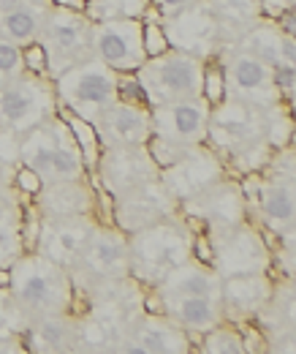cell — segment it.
I'll list each match as a JSON object with an SVG mask.
<instances>
[{
  "label": "cell",
  "instance_id": "obj_1",
  "mask_svg": "<svg viewBox=\"0 0 296 354\" xmlns=\"http://www.w3.org/2000/svg\"><path fill=\"white\" fill-rule=\"evenodd\" d=\"M139 82L147 90L150 106H166L177 101H199L201 98V63L193 55L174 52L161 57H147L139 68Z\"/></svg>",
  "mask_w": 296,
  "mask_h": 354
},
{
  "label": "cell",
  "instance_id": "obj_2",
  "mask_svg": "<svg viewBox=\"0 0 296 354\" xmlns=\"http://www.w3.org/2000/svg\"><path fill=\"white\" fill-rule=\"evenodd\" d=\"M57 93L77 115L85 118L87 106L95 109L92 115H101L117 101V71L98 60L77 63L57 74Z\"/></svg>",
  "mask_w": 296,
  "mask_h": 354
},
{
  "label": "cell",
  "instance_id": "obj_3",
  "mask_svg": "<svg viewBox=\"0 0 296 354\" xmlns=\"http://www.w3.org/2000/svg\"><path fill=\"white\" fill-rule=\"evenodd\" d=\"M92 52L109 68L130 74L147 55L141 46V19H103L92 25Z\"/></svg>",
  "mask_w": 296,
  "mask_h": 354
},
{
  "label": "cell",
  "instance_id": "obj_4",
  "mask_svg": "<svg viewBox=\"0 0 296 354\" xmlns=\"http://www.w3.org/2000/svg\"><path fill=\"white\" fill-rule=\"evenodd\" d=\"M49 41L55 46V60H49V66L60 63L57 74H63L66 68L85 63L92 55V25L87 22L85 17H79L77 11H57L49 17L46 25Z\"/></svg>",
  "mask_w": 296,
  "mask_h": 354
},
{
  "label": "cell",
  "instance_id": "obj_5",
  "mask_svg": "<svg viewBox=\"0 0 296 354\" xmlns=\"http://www.w3.org/2000/svg\"><path fill=\"white\" fill-rule=\"evenodd\" d=\"M152 129L158 136H166L174 142H193L204 133V123H207V109L199 101H177V104H166V106H155V112L150 115Z\"/></svg>",
  "mask_w": 296,
  "mask_h": 354
},
{
  "label": "cell",
  "instance_id": "obj_6",
  "mask_svg": "<svg viewBox=\"0 0 296 354\" xmlns=\"http://www.w3.org/2000/svg\"><path fill=\"white\" fill-rule=\"evenodd\" d=\"M46 115V95L39 85L30 82H17L11 88H0V118L19 129H39V123Z\"/></svg>",
  "mask_w": 296,
  "mask_h": 354
},
{
  "label": "cell",
  "instance_id": "obj_7",
  "mask_svg": "<svg viewBox=\"0 0 296 354\" xmlns=\"http://www.w3.org/2000/svg\"><path fill=\"white\" fill-rule=\"evenodd\" d=\"M101 129L109 133L115 142L120 145H141L150 139L152 133V120H150V109H139V106H128L115 101L112 106H106L98 115Z\"/></svg>",
  "mask_w": 296,
  "mask_h": 354
},
{
  "label": "cell",
  "instance_id": "obj_8",
  "mask_svg": "<svg viewBox=\"0 0 296 354\" xmlns=\"http://www.w3.org/2000/svg\"><path fill=\"white\" fill-rule=\"evenodd\" d=\"M231 82L234 90L245 98V104H253V106H266L275 101V93L277 88L272 85V71L269 66H264L258 57L253 55H239L231 66Z\"/></svg>",
  "mask_w": 296,
  "mask_h": 354
},
{
  "label": "cell",
  "instance_id": "obj_9",
  "mask_svg": "<svg viewBox=\"0 0 296 354\" xmlns=\"http://www.w3.org/2000/svg\"><path fill=\"white\" fill-rule=\"evenodd\" d=\"M261 129V115H258V106L253 104H217L215 106V115H212V133L220 136L223 142H248L253 139Z\"/></svg>",
  "mask_w": 296,
  "mask_h": 354
},
{
  "label": "cell",
  "instance_id": "obj_10",
  "mask_svg": "<svg viewBox=\"0 0 296 354\" xmlns=\"http://www.w3.org/2000/svg\"><path fill=\"white\" fill-rule=\"evenodd\" d=\"M215 14H210L207 8H190L179 17H174L166 30L169 41H177L179 46H188V49H196V46H207L215 39Z\"/></svg>",
  "mask_w": 296,
  "mask_h": 354
},
{
  "label": "cell",
  "instance_id": "obj_11",
  "mask_svg": "<svg viewBox=\"0 0 296 354\" xmlns=\"http://www.w3.org/2000/svg\"><path fill=\"white\" fill-rule=\"evenodd\" d=\"M14 281L19 283V297L28 303V306H46L52 297H55V289H57V275L52 265L46 262H25L19 265L17 272H11Z\"/></svg>",
  "mask_w": 296,
  "mask_h": 354
},
{
  "label": "cell",
  "instance_id": "obj_12",
  "mask_svg": "<svg viewBox=\"0 0 296 354\" xmlns=\"http://www.w3.org/2000/svg\"><path fill=\"white\" fill-rule=\"evenodd\" d=\"M182 259H185V245L179 243V237L174 232L158 229V232L147 234V240H144V262L150 267L169 270V267L182 265Z\"/></svg>",
  "mask_w": 296,
  "mask_h": 354
},
{
  "label": "cell",
  "instance_id": "obj_13",
  "mask_svg": "<svg viewBox=\"0 0 296 354\" xmlns=\"http://www.w3.org/2000/svg\"><path fill=\"white\" fill-rule=\"evenodd\" d=\"M166 286L171 292H177L179 297H217V283L210 272L193 270V267L177 265L166 275Z\"/></svg>",
  "mask_w": 296,
  "mask_h": 354
},
{
  "label": "cell",
  "instance_id": "obj_14",
  "mask_svg": "<svg viewBox=\"0 0 296 354\" xmlns=\"http://www.w3.org/2000/svg\"><path fill=\"white\" fill-rule=\"evenodd\" d=\"M174 313L190 330H207L217 322V308L212 297H179Z\"/></svg>",
  "mask_w": 296,
  "mask_h": 354
},
{
  "label": "cell",
  "instance_id": "obj_15",
  "mask_svg": "<svg viewBox=\"0 0 296 354\" xmlns=\"http://www.w3.org/2000/svg\"><path fill=\"white\" fill-rule=\"evenodd\" d=\"M66 126H68V133L74 136V142L82 150V164L87 169H92L95 161H98V129L82 115H66Z\"/></svg>",
  "mask_w": 296,
  "mask_h": 354
},
{
  "label": "cell",
  "instance_id": "obj_16",
  "mask_svg": "<svg viewBox=\"0 0 296 354\" xmlns=\"http://www.w3.org/2000/svg\"><path fill=\"white\" fill-rule=\"evenodd\" d=\"M55 133L46 131H33V136L22 145V158H25V167L36 169L39 175H49V158H52V150H55Z\"/></svg>",
  "mask_w": 296,
  "mask_h": 354
},
{
  "label": "cell",
  "instance_id": "obj_17",
  "mask_svg": "<svg viewBox=\"0 0 296 354\" xmlns=\"http://www.w3.org/2000/svg\"><path fill=\"white\" fill-rule=\"evenodd\" d=\"M85 243V232L82 229H74V226H63L57 229L49 243H46V259L52 262H68Z\"/></svg>",
  "mask_w": 296,
  "mask_h": 354
},
{
  "label": "cell",
  "instance_id": "obj_18",
  "mask_svg": "<svg viewBox=\"0 0 296 354\" xmlns=\"http://www.w3.org/2000/svg\"><path fill=\"white\" fill-rule=\"evenodd\" d=\"M261 207H264V213L269 216V221H277V223L291 221V216H294V199H291L288 185L264 188V191H261Z\"/></svg>",
  "mask_w": 296,
  "mask_h": 354
},
{
  "label": "cell",
  "instance_id": "obj_19",
  "mask_svg": "<svg viewBox=\"0 0 296 354\" xmlns=\"http://www.w3.org/2000/svg\"><path fill=\"white\" fill-rule=\"evenodd\" d=\"M188 341L182 335H177L169 327H144L139 333V346L144 352H182Z\"/></svg>",
  "mask_w": 296,
  "mask_h": 354
},
{
  "label": "cell",
  "instance_id": "obj_20",
  "mask_svg": "<svg viewBox=\"0 0 296 354\" xmlns=\"http://www.w3.org/2000/svg\"><path fill=\"white\" fill-rule=\"evenodd\" d=\"M226 297H228L234 306L248 308V306H255L258 300L266 297V286H264L261 278H250V275H245V278H231L228 286H226Z\"/></svg>",
  "mask_w": 296,
  "mask_h": 354
},
{
  "label": "cell",
  "instance_id": "obj_21",
  "mask_svg": "<svg viewBox=\"0 0 296 354\" xmlns=\"http://www.w3.org/2000/svg\"><path fill=\"white\" fill-rule=\"evenodd\" d=\"M248 55L258 57L264 66H277L280 63V36H275L269 28H258L248 36Z\"/></svg>",
  "mask_w": 296,
  "mask_h": 354
},
{
  "label": "cell",
  "instance_id": "obj_22",
  "mask_svg": "<svg viewBox=\"0 0 296 354\" xmlns=\"http://www.w3.org/2000/svg\"><path fill=\"white\" fill-rule=\"evenodd\" d=\"M82 169V156L74 153V147H68L66 142L55 145L52 158H49V177L52 180H74Z\"/></svg>",
  "mask_w": 296,
  "mask_h": 354
},
{
  "label": "cell",
  "instance_id": "obj_23",
  "mask_svg": "<svg viewBox=\"0 0 296 354\" xmlns=\"http://www.w3.org/2000/svg\"><path fill=\"white\" fill-rule=\"evenodd\" d=\"M147 150H150L152 161H155L161 169H171L174 164H179V161L188 156V150H185L182 142H174V139L158 136V133H155V136L150 133V139H147Z\"/></svg>",
  "mask_w": 296,
  "mask_h": 354
},
{
  "label": "cell",
  "instance_id": "obj_24",
  "mask_svg": "<svg viewBox=\"0 0 296 354\" xmlns=\"http://www.w3.org/2000/svg\"><path fill=\"white\" fill-rule=\"evenodd\" d=\"M141 17H144V19H141V46H144V55H147V57H161V55H166L171 41H169V36H166V30H164V25H158L152 14H141Z\"/></svg>",
  "mask_w": 296,
  "mask_h": 354
},
{
  "label": "cell",
  "instance_id": "obj_25",
  "mask_svg": "<svg viewBox=\"0 0 296 354\" xmlns=\"http://www.w3.org/2000/svg\"><path fill=\"white\" fill-rule=\"evenodd\" d=\"M226 90H228V82H226L223 66H217V63L207 66L204 74H201V98L210 106H217V104L226 101Z\"/></svg>",
  "mask_w": 296,
  "mask_h": 354
},
{
  "label": "cell",
  "instance_id": "obj_26",
  "mask_svg": "<svg viewBox=\"0 0 296 354\" xmlns=\"http://www.w3.org/2000/svg\"><path fill=\"white\" fill-rule=\"evenodd\" d=\"M3 28H6V33H8L11 39L25 41V39H30V36L39 30V19H36V14L28 11V8H14V11H8V14L3 17Z\"/></svg>",
  "mask_w": 296,
  "mask_h": 354
},
{
  "label": "cell",
  "instance_id": "obj_27",
  "mask_svg": "<svg viewBox=\"0 0 296 354\" xmlns=\"http://www.w3.org/2000/svg\"><path fill=\"white\" fill-rule=\"evenodd\" d=\"M117 101L128 106H139V109H150V98L147 90L139 82V77H117Z\"/></svg>",
  "mask_w": 296,
  "mask_h": 354
},
{
  "label": "cell",
  "instance_id": "obj_28",
  "mask_svg": "<svg viewBox=\"0 0 296 354\" xmlns=\"http://www.w3.org/2000/svg\"><path fill=\"white\" fill-rule=\"evenodd\" d=\"M123 259V251H120V245L115 243V240H109V237H98V240H92V245H90V262L95 267H115L117 262Z\"/></svg>",
  "mask_w": 296,
  "mask_h": 354
},
{
  "label": "cell",
  "instance_id": "obj_29",
  "mask_svg": "<svg viewBox=\"0 0 296 354\" xmlns=\"http://www.w3.org/2000/svg\"><path fill=\"white\" fill-rule=\"evenodd\" d=\"M204 349L215 354H242L245 346H242V338L228 333V330H215L212 335L204 338Z\"/></svg>",
  "mask_w": 296,
  "mask_h": 354
},
{
  "label": "cell",
  "instance_id": "obj_30",
  "mask_svg": "<svg viewBox=\"0 0 296 354\" xmlns=\"http://www.w3.org/2000/svg\"><path fill=\"white\" fill-rule=\"evenodd\" d=\"M215 14L220 19L242 22V19H250L255 14V3L253 0H215Z\"/></svg>",
  "mask_w": 296,
  "mask_h": 354
},
{
  "label": "cell",
  "instance_id": "obj_31",
  "mask_svg": "<svg viewBox=\"0 0 296 354\" xmlns=\"http://www.w3.org/2000/svg\"><path fill=\"white\" fill-rule=\"evenodd\" d=\"M49 55H46V46L43 44H28L25 49H19V60H22V66L28 68V71H33V74H43L46 68H49V60H46Z\"/></svg>",
  "mask_w": 296,
  "mask_h": 354
},
{
  "label": "cell",
  "instance_id": "obj_32",
  "mask_svg": "<svg viewBox=\"0 0 296 354\" xmlns=\"http://www.w3.org/2000/svg\"><path fill=\"white\" fill-rule=\"evenodd\" d=\"M147 8H150V0H115L117 19H141Z\"/></svg>",
  "mask_w": 296,
  "mask_h": 354
},
{
  "label": "cell",
  "instance_id": "obj_33",
  "mask_svg": "<svg viewBox=\"0 0 296 354\" xmlns=\"http://www.w3.org/2000/svg\"><path fill=\"white\" fill-rule=\"evenodd\" d=\"M294 63H277L272 66V85L280 90V93H291L294 90Z\"/></svg>",
  "mask_w": 296,
  "mask_h": 354
},
{
  "label": "cell",
  "instance_id": "obj_34",
  "mask_svg": "<svg viewBox=\"0 0 296 354\" xmlns=\"http://www.w3.org/2000/svg\"><path fill=\"white\" fill-rule=\"evenodd\" d=\"M22 68V60H19V49L14 44H6V41H0V74H6V77H11V74H17Z\"/></svg>",
  "mask_w": 296,
  "mask_h": 354
},
{
  "label": "cell",
  "instance_id": "obj_35",
  "mask_svg": "<svg viewBox=\"0 0 296 354\" xmlns=\"http://www.w3.org/2000/svg\"><path fill=\"white\" fill-rule=\"evenodd\" d=\"M17 185H19L25 194H39V191H41V185H43V180L36 169L22 167V169L17 172Z\"/></svg>",
  "mask_w": 296,
  "mask_h": 354
},
{
  "label": "cell",
  "instance_id": "obj_36",
  "mask_svg": "<svg viewBox=\"0 0 296 354\" xmlns=\"http://www.w3.org/2000/svg\"><path fill=\"white\" fill-rule=\"evenodd\" d=\"M39 240H41V221H39L36 213H28V218H25V243L30 248H36Z\"/></svg>",
  "mask_w": 296,
  "mask_h": 354
},
{
  "label": "cell",
  "instance_id": "obj_37",
  "mask_svg": "<svg viewBox=\"0 0 296 354\" xmlns=\"http://www.w3.org/2000/svg\"><path fill=\"white\" fill-rule=\"evenodd\" d=\"M41 335H43V341H46L49 346H63V327H60V324H55V322L43 324Z\"/></svg>",
  "mask_w": 296,
  "mask_h": 354
},
{
  "label": "cell",
  "instance_id": "obj_38",
  "mask_svg": "<svg viewBox=\"0 0 296 354\" xmlns=\"http://www.w3.org/2000/svg\"><path fill=\"white\" fill-rule=\"evenodd\" d=\"M196 259L201 265H212L215 262V251H212V245L207 243V237H196Z\"/></svg>",
  "mask_w": 296,
  "mask_h": 354
},
{
  "label": "cell",
  "instance_id": "obj_39",
  "mask_svg": "<svg viewBox=\"0 0 296 354\" xmlns=\"http://www.w3.org/2000/svg\"><path fill=\"white\" fill-rule=\"evenodd\" d=\"M294 60H296L294 36H280V63H294Z\"/></svg>",
  "mask_w": 296,
  "mask_h": 354
},
{
  "label": "cell",
  "instance_id": "obj_40",
  "mask_svg": "<svg viewBox=\"0 0 296 354\" xmlns=\"http://www.w3.org/2000/svg\"><path fill=\"white\" fill-rule=\"evenodd\" d=\"M277 19H280V28H283V36H294L296 33V17L291 8H286L283 14H277Z\"/></svg>",
  "mask_w": 296,
  "mask_h": 354
},
{
  "label": "cell",
  "instance_id": "obj_41",
  "mask_svg": "<svg viewBox=\"0 0 296 354\" xmlns=\"http://www.w3.org/2000/svg\"><path fill=\"white\" fill-rule=\"evenodd\" d=\"M55 6H60V8H66V11H77V14H85L87 11V0H55Z\"/></svg>",
  "mask_w": 296,
  "mask_h": 354
},
{
  "label": "cell",
  "instance_id": "obj_42",
  "mask_svg": "<svg viewBox=\"0 0 296 354\" xmlns=\"http://www.w3.org/2000/svg\"><path fill=\"white\" fill-rule=\"evenodd\" d=\"M155 3H158V8H164L166 14L179 11V8H185V6H190V0H155Z\"/></svg>",
  "mask_w": 296,
  "mask_h": 354
},
{
  "label": "cell",
  "instance_id": "obj_43",
  "mask_svg": "<svg viewBox=\"0 0 296 354\" xmlns=\"http://www.w3.org/2000/svg\"><path fill=\"white\" fill-rule=\"evenodd\" d=\"M14 283V275H11V270H0V289H8Z\"/></svg>",
  "mask_w": 296,
  "mask_h": 354
},
{
  "label": "cell",
  "instance_id": "obj_44",
  "mask_svg": "<svg viewBox=\"0 0 296 354\" xmlns=\"http://www.w3.org/2000/svg\"><path fill=\"white\" fill-rule=\"evenodd\" d=\"M3 240H6V232H3V229H0V245H3Z\"/></svg>",
  "mask_w": 296,
  "mask_h": 354
},
{
  "label": "cell",
  "instance_id": "obj_45",
  "mask_svg": "<svg viewBox=\"0 0 296 354\" xmlns=\"http://www.w3.org/2000/svg\"><path fill=\"white\" fill-rule=\"evenodd\" d=\"M3 80H6V74H0V88H3Z\"/></svg>",
  "mask_w": 296,
  "mask_h": 354
}]
</instances>
